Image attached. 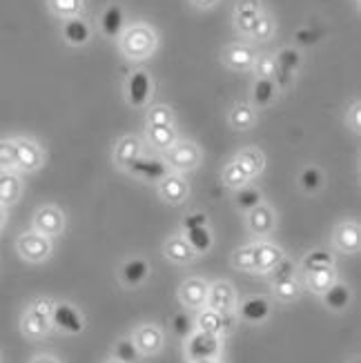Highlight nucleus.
I'll list each match as a JSON object with an SVG mask.
<instances>
[{
	"label": "nucleus",
	"instance_id": "nucleus-1",
	"mask_svg": "<svg viewBox=\"0 0 361 363\" xmlns=\"http://www.w3.org/2000/svg\"><path fill=\"white\" fill-rule=\"evenodd\" d=\"M156 45H159V38H156V31L150 29L148 25L138 23V25H132L130 29H123L121 31V40H118V47L123 56H128L130 60H143V58H150L156 50Z\"/></svg>",
	"mask_w": 361,
	"mask_h": 363
},
{
	"label": "nucleus",
	"instance_id": "nucleus-2",
	"mask_svg": "<svg viewBox=\"0 0 361 363\" xmlns=\"http://www.w3.org/2000/svg\"><path fill=\"white\" fill-rule=\"evenodd\" d=\"M52 308L54 303L50 298H38V301H34L25 310L21 319V330L27 339H43L52 333Z\"/></svg>",
	"mask_w": 361,
	"mask_h": 363
},
{
	"label": "nucleus",
	"instance_id": "nucleus-3",
	"mask_svg": "<svg viewBox=\"0 0 361 363\" xmlns=\"http://www.w3.org/2000/svg\"><path fill=\"white\" fill-rule=\"evenodd\" d=\"M16 250H18V255L29 261V263H43L52 257L54 252V245H52V239L50 236H43L38 232H25L18 236V241H16Z\"/></svg>",
	"mask_w": 361,
	"mask_h": 363
},
{
	"label": "nucleus",
	"instance_id": "nucleus-4",
	"mask_svg": "<svg viewBox=\"0 0 361 363\" xmlns=\"http://www.w3.org/2000/svg\"><path fill=\"white\" fill-rule=\"evenodd\" d=\"M218 352H221V337H214L208 333H201V330H194V333L185 339L187 361L218 359Z\"/></svg>",
	"mask_w": 361,
	"mask_h": 363
},
{
	"label": "nucleus",
	"instance_id": "nucleus-5",
	"mask_svg": "<svg viewBox=\"0 0 361 363\" xmlns=\"http://www.w3.org/2000/svg\"><path fill=\"white\" fill-rule=\"evenodd\" d=\"M199 161H201V152L192 140H177V143L167 150V159H165L167 167L177 169V172L196 169Z\"/></svg>",
	"mask_w": 361,
	"mask_h": 363
},
{
	"label": "nucleus",
	"instance_id": "nucleus-6",
	"mask_svg": "<svg viewBox=\"0 0 361 363\" xmlns=\"http://www.w3.org/2000/svg\"><path fill=\"white\" fill-rule=\"evenodd\" d=\"M50 319H52V328L60 330L65 335H81L85 330V319L70 303H54Z\"/></svg>",
	"mask_w": 361,
	"mask_h": 363
},
{
	"label": "nucleus",
	"instance_id": "nucleus-7",
	"mask_svg": "<svg viewBox=\"0 0 361 363\" xmlns=\"http://www.w3.org/2000/svg\"><path fill=\"white\" fill-rule=\"evenodd\" d=\"M128 172H130L132 177L140 179V181L159 183L165 174H170V167L161 159H152V156H143V154H140L138 159H134L128 165Z\"/></svg>",
	"mask_w": 361,
	"mask_h": 363
},
{
	"label": "nucleus",
	"instance_id": "nucleus-8",
	"mask_svg": "<svg viewBox=\"0 0 361 363\" xmlns=\"http://www.w3.org/2000/svg\"><path fill=\"white\" fill-rule=\"evenodd\" d=\"M206 308L216 310V312H221V314H232V310L237 308V292H234L232 283H228V281H214L212 286H208Z\"/></svg>",
	"mask_w": 361,
	"mask_h": 363
},
{
	"label": "nucleus",
	"instance_id": "nucleus-9",
	"mask_svg": "<svg viewBox=\"0 0 361 363\" xmlns=\"http://www.w3.org/2000/svg\"><path fill=\"white\" fill-rule=\"evenodd\" d=\"M194 330H201V333H208L214 337H223L232 330V319H230V314H221L210 308H201L199 317L194 321Z\"/></svg>",
	"mask_w": 361,
	"mask_h": 363
},
{
	"label": "nucleus",
	"instance_id": "nucleus-10",
	"mask_svg": "<svg viewBox=\"0 0 361 363\" xmlns=\"http://www.w3.org/2000/svg\"><path fill=\"white\" fill-rule=\"evenodd\" d=\"M62 230H65V216L54 205H45L34 214V232L54 239V236L62 234Z\"/></svg>",
	"mask_w": 361,
	"mask_h": 363
},
{
	"label": "nucleus",
	"instance_id": "nucleus-11",
	"mask_svg": "<svg viewBox=\"0 0 361 363\" xmlns=\"http://www.w3.org/2000/svg\"><path fill=\"white\" fill-rule=\"evenodd\" d=\"M43 165V150L31 138H16V169L36 172Z\"/></svg>",
	"mask_w": 361,
	"mask_h": 363
},
{
	"label": "nucleus",
	"instance_id": "nucleus-12",
	"mask_svg": "<svg viewBox=\"0 0 361 363\" xmlns=\"http://www.w3.org/2000/svg\"><path fill=\"white\" fill-rule=\"evenodd\" d=\"M179 298L185 308L190 310H201L206 308V301H208V283L199 279V277H192L181 283L179 288Z\"/></svg>",
	"mask_w": 361,
	"mask_h": 363
},
{
	"label": "nucleus",
	"instance_id": "nucleus-13",
	"mask_svg": "<svg viewBox=\"0 0 361 363\" xmlns=\"http://www.w3.org/2000/svg\"><path fill=\"white\" fill-rule=\"evenodd\" d=\"M159 194L165 203L181 205L187 196H190V183H187L181 174L170 172L159 181Z\"/></svg>",
	"mask_w": 361,
	"mask_h": 363
},
{
	"label": "nucleus",
	"instance_id": "nucleus-14",
	"mask_svg": "<svg viewBox=\"0 0 361 363\" xmlns=\"http://www.w3.org/2000/svg\"><path fill=\"white\" fill-rule=\"evenodd\" d=\"M132 341L136 343L140 354H156L163 348V333L154 323H143L134 330Z\"/></svg>",
	"mask_w": 361,
	"mask_h": 363
},
{
	"label": "nucleus",
	"instance_id": "nucleus-15",
	"mask_svg": "<svg viewBox=\"0 0 361 363\" xmlns=\"http://www.w3.org/2000/svg\"><path fill=\"white\" fill-rule=\"evenodd\" d=\"M261 16V0H239L237 13H234V27L239 34L250 36Z\"/></svg>",
	"mask_w": 361,
	"mask_h": 363
},
{
	"label": "nucleus",
	"instance_id": "nucleus-16",
	"mask_svg": "<svg viewBox=\"0 0 361 363\" xmlns=\"http://www.w3.org/2000/svg\"><path fill=\"white\" fill-rule=\"evenodd\" d=\"M333 239L341 252L355 255V252H359V247H361V228L357 220H343V223H339L335 228Z\"/></svg>",
	"mask_w": 361,
	"mask_h": 363
},
{
	"label": "nucleus",
	"instance_id": "nucleus-17",
	"mask_svg": "<svg viewBox=\"0 0 361 363\" xmlns=\"http://www.w3.org/2000/svg\"><path fill=\"white\" fill-rule=\"evenodd\" d=\"M152 94V78L148 72L136 69L128 81V101L132 107H143Z\"/></svg>",
	"mask_w": 361,
	"mask_h": 363
},
{
	"label": "nucleus",
	"instance_id": "nucleus-18",
	"mask_svg": "<svg viewBox=\"0 0 361 363\" xmlns=\"http://www.w3.org/2000/svg\"><path fill=\"white\" fill-rule=\"evenodd\" d=\"M255 52L250 50L248 45H241V43H234V45H228L226 50L221 52V60L230 69H237V72H245V69H252L255 65Z\"/></svg>",
	"mask_w": 361,
	"mask_h": 363
},
{
	"label": "nucleus",
	"instance_id": "nucleus-19",
	"mask_svg": "<svg viewBox=\"0 0 361 363\" xmlns=\"http://www.w3.org/2000/svg\"><path fill=\"white\" fill-rule=\"evenodd\" d=\"M270 301L265 296H248L241 301L239 306V317L245 321V323H263L265 319L270 317Z\"/></svg>",
	"mask_w": 361,
	"mask_h": 363
},
{
	"label": "nucleus",
	"instance_id": "nucleus-20",
	"mask_svg": "<svg viewBox=\"0 0 361 363\" xmlns=\"http://www.w3.org/2000/svg\"><path fill=\"white\" fill-rule=\"evenodd\" d=\"M140 154H143V140L138 136H123L114 145V163L123 169H128V165L134 159H138Z\"/></svg>",
	"mask_w": 361,
	"mask_h": 363
},
{
	"label": "nucleus",
	"instance_id": "nucleus-21",
	"mask_svg": "<svg viewBox=\"0 0 361 363\" xmlns=\"http://www.w3.org/2000/svg\"><path fill=\"white\" fill-rule=\"evenodd\" d=\"M281 259H284V250L274 243H255V272H270Z\"/></svg>",
	"mask_w": 361,
	"mask_h": 363
},
{
	"label": "nucleus",
	"instance_id": "nucleus-22",
	"mask_svg": "<svg viewBox=\"0 0 361 363\" xmlns=\"http://www.w3.org/2000/svg\"><path fill=\"white\" fill-rule=\"evenodd\" d=\"M62 38H65V43L72 47L87 45L91 38V27L85 18H81V16H74V18H67L65 25H62Z\"/></svg>",
	"mask_w": 361,
	"mask_h": 363
},
{
	"label": "nucleus",
	"instance_id": "nucleus-23",
	"mask_svg": "<svg viewBox=\"0 0 361 363\" xmlns=\"http://www.w3.org/2000/svg\"><path fill=\"white\" fill-rule=\"evenodd\" d=\"M148 274H150V265H148L145 259H140V257L125 261L121 265V270H118V277L123 281V286H128V288L140 286V283L148 279Z\"/></svg>",
	"mask_w": 361,
	"mask_h": 363
},
{
	"label": "nucleus",
	"instance_id": "nucleus-24",
	"mask_svg": "<svg viewBox=\"0 0 361 363\" xmlns=\"http://www.w3.org/2000/svg\"><path fill=\"white\" fill-rule=\"evenodd\" d=\"M234 163L239 165V169L243 172V177L250 181V179H255L257 174H261V172H263V167H265V156L257 147H245V150H241L237 154Z\"/></svg>",
	"mask_w": 361,
	"mask_h": 363
},
{
	"label": "nucleus",
	"instance_id": "nucleus-25",
	"mask_svg": "<svg viewBox=\"0 0 361 363\" xmlns=\"http://www.w3.org/2000/svg\"><path fill=\"white\" fill-rule=\"evenodd\" d=\"M23 194V183L13 169H0V205H13L18 203Z\"/></svg>",
	"mask_w": 361,
	"mask_h": 363
},
{
	"label": "nucleus",
	"instance_id": "nucleus-26",
	"mask_svg": "<svg viewBox=\"0 0 361 363\" xmlns=\"http://www.w3.org/2000/svg\"><path fill=\"white\" fill-rule=\"evenodd\" d=\"M248 228L257 236H265L274 228V212L265 203L257 205L255 210L248 212Z\"/></svg>",
	"mask_w": 361,
	"mask_h": 363
},
{
	"label": "nucleus",
	"instance_id": "nucleus-27",
	"mask_svg": "<svg viewBox=\"0 0 361 363\" xmlns=\"http://www.w3.org/2000/svg\"><path fill=\"white\" fill-rule=\"evenodd\" d=\"M125 29V11L121 5H109L101 13V31L109 38L121 36V31Z\"/></svg>",
	"mask_w": 361,
	"mask_h": 363
},
{
	"label": "nucleus",
	"instance_id": "nucleus-28",
	"mask_svg": "<svg viewBox=\"0 0 361 363\" xmlns=\"http://www.w3.org/2000/svg\"><path fill=\"white\" fill-rule=\"evenodd\" d=\"M163 255L167 261L172 263H179V265H185L190 263L196 255L192 252V247L187 245V241L183 239V236H172V239L165 241V247H163Z\"/></svg>",
	"mask_w": 361,
	"mask_h": 363
},
{
	"label": "nucleus",
	"instance_id": "nucleus-29",
	"mask_svg": "<svg viewBox=\"0 0 361 363\" xmlns=\"http://www.w3.org/2000/svg\"><path fill=\"white\" fill-rule=\"evenodd\" d=\"M321 296H323L326 308L333 310V312H343L352 301V294H350L348 286H343V283H339V281H335Z\"/></svg>",
	"mask_w": 361,
	"mask_h": 363
},
{
	"label": "nucleus",
	"instance_id": "nucleus-30",
	"mask_svg": "<svg viewBox=\"0 0 361 363\" xmlns=\"http://www.w3.org/2000/svg\"><path fill=\"white\" fill-rule=\"evenodd\" d=\"M335 281H337L335 265H331V267H317V270H308L306 272V286H308V290L317 292V294H323Z\"/></svg>",
	"mask_w": 361,
	"mask_h": 363
},
{
	"label": "nucleus",
	"instance_id": "nucleus-31",
	"mask_svg": "<svg viewBox=\"0 0 361 363\" xmlns=\"http://www.w3.org/2000/svg\"><path fill=\"white\" fill-rule=\"evenodd\" d=\"M148 140H150L152 147L167 152L172 145L177 143L174 125H148Z\"/></svg>",
	"mask_w": 361,
	"mask_h": 363
},
{
	"label": "nucleus",
	"instance_id": "nucleus-32",
	"mask_svg": "<svg viewBox=\"0 0 361 363\" xmlns=\"http://www.w3.org/2000/svg\"><path fill=\"white\" fill-rule=\"evenodd\" d=\"M255 121H257V112L252 109V105L237 103V105L230 109V125H232V130L245 132V130L252 128Z\"/></svg>",
	"mask_w": 361,
	"mask_h": 363
},
{
	"label": "nucleus",
	"instance_id": "nucleus-33",
	"mask_svg": "<svg viewBox=\"0 0 361 363\" xmlns=\"http://www.w3.org/2000/svg\"><path fill=\"white\" fill-rule=\"evenodd\" d=\"M183 239L187 241V245L192 247L194 255H203V252H208V250L212 247V243H214V239H212V232H210V228H208V225L185 230Z\"/></svg>",
	"mask_w": 361,
	"mask_h": 363
},
{
	"label": "nucleus",
	"instance_id": "nucleus-34",
	"mask_svg": "<svg viewBox=\"0 0 361 363\" xmlns=\"http://www.w3.org/2000/svg\"><path fill=\"white\" fill-rule=\"evenodd\" d=\"M277 96V85L272 78H257L252 85V103L257 107H268Z\"/></svg>",
	"mask_w": 361,
	"mask_h": 363
},
{
	"label": "nucleus",
	"instance_id": "nucleus-35",
	"mask_svg": "<svg viewBox=\"0 0 361 363\" xmlns=\"http://www.w3.org/2000/svg\"><path fill=\"white\" fill-rule=\"evenodd\" d=\"M47 5H50V11L54 16L67 21V18H74V16H81L85 0H47Z\"/></svg>",
	"mask_w": 361,
	"mask_h": 363
},
{
	"label": "nucleus",
	"instance_id": "nucleus-36",
	"mask_svg": "<svg viewBox=\"0 0 361 363\" xmlns=\"http://www.w3.org/2000/svg\"><path fill=\"white\" fill-rule=\"evenodd\" d=\"M274 62L279 69H284L288 74H296L301 67V54L296 47H284V50L274 56Z\"/></svg>",
	"mask_w": 361,
	"mask_h": 363
},
{
	"label": "nucleus",
	"instance_id": "nucleus-37",
	"mask_svg": "<svg viewBox=\"0 0 361 363\" xmlns=\"http://www.w3.org/2000/svg\"><path fill=\"white\" fill-rule=\"evenodd\" d=\"M263 203V194H261V189L252 187V185H243L237 189V208L243 210V212H250V210H255L257 205Z\"/></svg>",
	"mask_w": 361,
	"mask_h": 363
},
{
	"label": "nucleus",
	"instance_id": "nucleus-38",
	"mask_svg": "<svg viewBox=\"0 0 361 363\" xmlns=\"http://www.w3.org/2000/svg\"><path fill=\"white\" fill-rule=\"evenodd\" d=\"M299 185L304 192L308 194H315L323 187V174L319 167H304L301 174H299Z\"/></svg>",
	"mask_w": 361,
	"mask_h": 363
},
{
	"label": "nucleus",
	"instance_id": "nucleus-39",
	"mask_svg": "<svg viewBox=\"0 0 361 363\" xmlns=\"http://www.w3.org/2000/svg\"><path fill=\"white\" fill-rule=\"evenodd\" d=\"M232 265L243 272H255V243L237 247L232 255Z\"/></svg>",
	"mask_w": 361,
	"mask_h": 363
},
{
	"label": "nucleus",
	"instance_id": "nucleus-40",
	"mask_svg": "<svg viewBox=\"0 0 361 363\" xmlns=\"http://www.w3.org/2000/svg\"><path fill=\"white\" fill-rule=\"evenodd\" d=\"M112 359H116V361H121V363H138L140 352H138L136 343H134L132 339H121V341L114 345V357H112Z\"/></svg>",
	"mask_w": 361,
	"mask_h": 363
},
{
	"label": "nucleus",
	"instance_id": "nucleus-41",
	"mask_svg": "<svg viewBox=\"0 0 361 363\" xmlns=\"http://www.w3.org/2000/svg\"><path fill=\"white\" fill-rule=\"evenodd\" d=\"M274 294L279 301H294V298H299L301 294V288H299V281L296 279H286V281H274Z\"/></svg>",
	"mask_w": 361,
	"mask_h": 363
},
{
	"label": "nucleus",
	"instance_id": "nucleus-42",
	"mask_svg": "<svg viewBox=\"0 0 361 363\" xmlns=\"http://www.w3.org/2000/svg\"><path fill=\"white\" fill-rule=\"evenodd\" d=\"M331 265H335V257L331 255V252H326V250H312L301 263L304 272L317 270V267H331Z\"/></svg>",
	"mask_w": 361,
	"mask_h": 363
},
{
	"label": "nucleus",
	"instance_id": "nucleus-43",
	"mask_svg": "<svg viewBox=\"0 0 361 363\" xmlns=\"http://www.w3.org/2000/svg\"><path fill=\"white\" fill-rule=\"evenodd\" d=\"M172 333H174V337L179 339H187L192 333H194V321L190 319V314L187 312H177L174 317H172Z\"/></svg>",
	"mask_w": 361,
	"mask_h": 363
},
{
	"label": "nucleus",
	"instance_id": "nucleus-44",
	"mask_svg": "<svg viewBox=\"0 0 361 363\" xmlns=\"http://www.w3.org/2000/svg\"><path fill=\"white\" fill-rule=\"evenodd\" d=\"M272 34H274V21H272V16L261 11V16H259V21H257V25L252 29V34H250V38H255V40H270Z\"/></svg>",
	"mask_w": 361,
	"mask_h": 363
},
{
	"label": "nucleus",
	"instance_id": "nucleus-45",
	"mask_svg": "<svg viewBox=\"0 0 361 363\" xmlns=\"http://www.w3.org/2000/svg\"><path fill=\"white\" fill-rule=\"evenodd\" d=\"M0 169H16V140L0 138Z\"/></svg>",
	"mask_w": 361,
	"mask_h": 363
},
{
	"label": "nucleus",
	"instance_id": "nucleus-46",
	"mask_svg": "<svg viewBox=\"0 0 361 363\" xmlns=\"http://www.w3.org/2000/svg\"><path fill=\"white\" fill-rule=\"evenodd\" d=\"M148 125H174V112L167 105H154L148 112Z\"/></svg>",
	"mask_w": 361,
	"mask_h": 363
},
{
	"label": "nucleus",
	"instance_id": "nucleus-47",
	"mask_svg": "<svg viewBox=\"0 0 361 363\" xmlns=\"http://www.w3.org/2000/svg\"><path fill=\"white\" fill-rule=\"evenodd\" d=\"M223 183L230 185V187H234V189H239V187L248 185V179L243 177V172L239 169V165L232 161V163H228L226 169H223Z\"/></svg>",
	"mask_w": 361,
	"mask_h": 363
},
{
	"label": "nucleus",
	"instance_id": "nucleus-48",
	"mask_svg": "<svg viewBox=\"0 0 361 363\" xmlns=\"http://www.w3.org/2000/svg\"><path fill=\"white\" fill-rule=\"evenodd\" d=\"M252 69L257 72V76H259V78H272V76H274V69H277L274 56H270V54L257 56V58H255Z\"/></svg>",
	"mask_w": 361,
	"mask_h": 363
},
{
	"label": "nucleus",
	"instance_id": "nucleus-49",
	"mask_svg": "<svg viewBox=\"0 0 361 363\" xmlns=\"http://www.w3.org/2000/svg\"><path fill=\"white\" fill-rule=\"evenodd\" d=\"M272 283L274 281H286V279H294V272H296V267L290 259H281L274 267H272Z\"/></svg>",
	"mask_w": 361,
	"mask_h": 363
},
{
	"label": "nucleus",
	"instance_id": "nucleus-50",
	"mask_svg": "<svg viewBox=\"0 0 361 363\" xmlns=\"http://www.w3.org/2000/svg\"><path fill=\"white\" fill-rule=\"evenodd\" d=\"M317 38H319V34L315 29H310V27H304V29H299L294 34V40L299 43V45H304V47H308V45H315L317 43Z\"/></svg>",
	"mask_w": 361,
	"mask_h": 363
},
{
	"label": "nucleus",
	"instance_id": "nucleus-51",
	"mask_svg": "<svg viewBox=\"0 0 361 363\" xmlns=\"http://www.w3.org/2000/svg\"><path fill=\"white\" fill-rule=\"evenodd\" d=\"M208 225V216L203 212H194V214H187L183 218V230H190V228H203Z\"/></svg>",
	"mask_w": 361,
	"mask_h": 363
},
{
	"label": "nucleus",
	"instance_id": "nucleus-52",
	"mask_svg": "<svg viewBox=\"0 0 361 363\" xmlns=\"http://www.w3.org/2000/svg\"><path fill=\"white\" fill-rule=\"evenodd\" d=\"M292 78H294V74H288V72H284V69H274V76H272V83L279 87V89H286V87H290V83H292Z\"/></svg>",
	"mask_w": 361,
	"mask_h": 363
},
{
	"label": "nucleus",
	"instance_id": "nucleus-53",
	"mask_svg": "<svg viewBox=\"0 0 361 363\" xmlns=\"http://www.w3.org/2000/svg\"><path fill=\"white\" fill-rule=\"evenodd\" d=\"M348 125H350V128H352L355 132L361 130V105H359V103H355L352 109H350V114H348Z\"/></svg>",
	"mask_w": 361,
	"mask_h": 363
},
{
	"label": "nucleus",
	"instance_id": "nucleus-54",
	"mask_svg": "<svg viewBox=\"0 0 361 363\" xmlns=\"http://www.w3.org/2000/svg\"><path fill=\"white\" fill-rule=\"evenodd\" d=\"M190 3L196 7V9H212L218 0H190Z\"/></svg>",
	"mask_w": 361,
	"mask_h": 363
},
{
	"label": "nucleus",
	"instance_id": "nucleus-55",
	"mask_svg": "<svg viewBox=\"0 0 361 363\" xmlns=\"http://www.w3.org/2000/svg\"><path fill=\"white\" fill-rule=\"evenodd\" d=\"M29 363H60L56 357H52V354H38V357H34Z\"/></svg>",
	"mask_w": 361,
	"mask_h": 363
},
{
	"label": "nucleus",
	"instance_id": "nucleus-56",
	"mask_svg": "<svg viewBox=\"0 0 361 363\" xmlns=\"http://www.w3.org/2000/svg\"><path fill=\"white\" fill-rule=\"evenodd\" d=\"M5 225V205H0V230Z\"/></svg>",
	"mask_w": 361,
	"mask_h": 363
},
{
	"label": "nucleus",
	"instance_id": "nucleus-57",
	"mask_svg": "<svg viewBox=\"0 0 361 363\" xmlns=\"http://www.w3.org/2000/svg\"><path fill=\"white\" fill-rule=\"evenodd\" d=\"M190 363H221L218 359H208V361H190Z\"/></svg>",
	"mask_w": 361,
	"mask_h": 363
},
{
	"label": "nucleus",
	"instance_id": "nucleus-58",
	"mask_svg": "<svg viewBox=\"0 0 361 363\" xmlns=\"http://www.w3.org/2000/svg\"><path fill=\"white\" fill-rule=\"evenodd\" d=\"M105 363H121V361H116V359H109V361H105Z\"/></svg>",
	"mask_w": 361,
	"mask_h": 363
},
{
	"label": "nucleus",
	"instance_id": "nucleus-59",
	"mask_svg": "<svg viewBox=\"0 0 361 363\" xmlns=\"http://www.w3.org/2000/svg\"><path fill=\"white\" fill-rule=\"evenodd\" d=\"M350 363H361V361H359V359H352V361H350Z\"/></svg>",
	"mask_w": 361,
	"mask_h": 363
}]
</instances>
